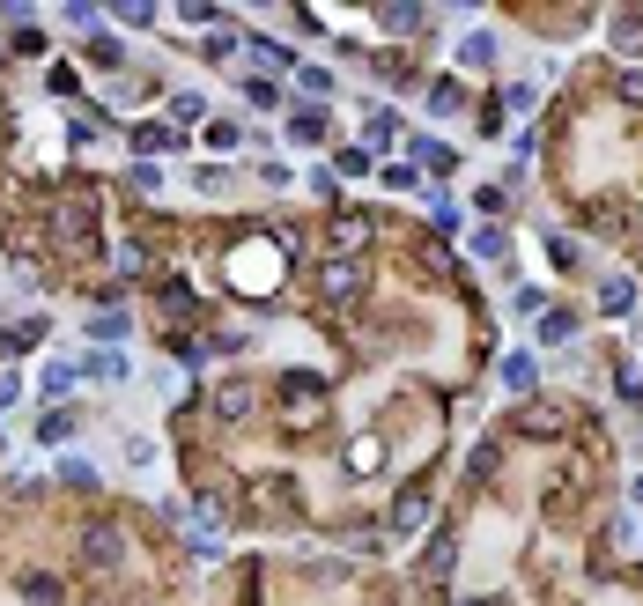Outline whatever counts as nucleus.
<instances>
[{
  "label": "nucleus",
  "mask_w": 643,
  "mask_h": 606,
  "mask_svg": "<svg viewBox=\"0 0 643 606\" xmlns=\"http://www.w3.org/2000/svg\"><path fill=\"white\" fill-rule=\"evenodd\" d=\"M52 244H60V252H97V207L89 200H60L52 207Z\"/></svg>",
  "instance_id": "f257e3e1"
},
{
  "label": "nucleus",
  "mask_w": 643,
  "mask_h": 606,
  "mask_svg": "<svg viewBox=\"0 0 643 606\" xmlns=\"http://www.w3.org/2000/svg\"><path fill=\"white\" fill-rule=\"evenodd\" d=\"M230 281L244 296H267L274 281H281V259H274V244H244V252H230Z\"/></svg>",
  "instance_id": "f03ea898"
},
{
  "label": "nucleus",
  "mask_w": 643,
  "mask_h": 606,
  "mask_svg": "<svg viewBox=\"0 0 643 606\" xmlns=\"http://www.w3.org/2000/svg\"><path fill=\"white\" fill-rule=\"evenodd\" d=\"M82 562H89V570H119V562H126V533L111 518H89L82 525Z\"/></svg>",
  "instance_id": "7ed1b4c3"
},
{
  "label": "nucleus",
  "mask_w": 643,
  "mask_h": 606,
  "mask_svg": "<svg viewBox=\"0 0 643 606\" xmlns=\"http://www.w3.org/2000/svg\"><path fill=\"white\" fill-rule=\"evenodd\" d=\"M281 407H289V422H304V429H311L318 414H326V385H318L311 370H296L289 385H281Z\"/></svg>",
  "instance_id": "20e7f679"
},
{
  "label": "nucleus",
  "mask_w": 643,
  "mask_h": 606,
  "mask_svg": "<svg viewBox=\"0 0 643 606\" xmlns=\"http://www.w3.org/2000/svg\"><path fill=\"white\" fill-rule=\"evenodd\" d=\"M74 385H82V363H74V355H45L37 392H45V400H74Z\"/></svg>",
  "instance_id": "39448f33"
},
{
  "label": "nucleus",
  "mask_w": 643,
  "mask_h": 606,
  "mask_svg": "<svg viewBox=\"0 0 643 606\" xmlns=\"http://www.w3.org/2000/svg\"><path fill=\"white\" fill-rule=\"evenodd\" d=\"M326 237H333V259H355V252L370 244V215H355V207H340Z\"/></svg>",
  "instance_id": "423d86ee"
},
{
  "label": "nucleus",
  "mask_w": 643,
  "mask_h": 606,
  "mask_svg": "<svg viewBox=\"0 0 643 606\" xmlns=\"http://www.w3.org/2000/svg\"><path fill=\"white\" fill-rule=\"evenodd\" d=\"M318 289H326L333 303H348L355 289H363V259H326V267H318Z\"/></svg>",
  "instance_id": "0eeeda50"
},
{
  "label": "nucleus",
  "mask_w": 643,
  "mask_h": 606,
  "mask_svg": "<svg viewBox=\"0 0 643 606\" xmlns=\"http://www.w3.org/2000/svg\"><path fill=\"white\" fill-rule=\"evenodd\" d=\"M252 407H259L252 377H222V385H215V414H222V422H244Z\"/></svg>",
  "instance_id": "6e6552de"
},
{
  "label": "nucleus",
  "mask_w": 643,
  "mask_h": 606,
  "mask_svg": "<svg viewBox=\"0 0 643 606\" xmlns=\"http://www.w3.org/2000/svg\"><path fill=\"white\" fill-rule=\"evenodd\" d=\"M82 377H89V385H126L134 363H126L119 348H89V355H82Z\"/></svg>",
  "instance_id": "1a4fd4ad"
},
{
  "label": "nucleus",
  "mask_w": 643,
  "mask_h": 606,
  "mask_svg": "<svg viewBox=\"0 0 643 606\" xmlns=\"http://www.w3.org/2000/svg\"><path fill=\"white\" fill-rule=\"evenodd\" d=\"M281 126H289L296 148H318V141H326V111H318V104H289V119H281Z\"/></svg>",
  "instance_id": "9d476101"
},
{
  "label": "nucleus",
  "mask_w": 643,
  "mask_h": 606,
  "mask_svg": "<svg viewBox=\"0 0 643 606\" xmlns=\"http://www.w3.org/2000/svg\"><path fill=\"white\" fill-rule=\"evenodd\" d=\"M429 518H437V503H429V496H422V488H407V496H400V503H392V533H422V525H429Z\"/></svg>",
  "instance_id": "9b49d317"
},
{
  "label": "nucleus",
  "mask_w": 643,
  "mask_h": 606,
  "mask_svg": "<svg viewBox=\"0 0 643 606\" xmlns=\"http://www.w3.org/2000/svg\"><path fill=\"white\" fill-rule=\"evenodd\" d=\"M562 429H570V407L562 400H533L525 407V437H562Z\"/></svg>",
  "instance_id": "f8f14e48"
},
{
  "label": "nucleus",
  "mask_w": 643,
  "mask_h": 606,
  "mask_svg": "<svg viewBox=\"0 0 643 606\" xmlns=\"http://www.w3.org/2000/svg\"><path fill=\"white\" fill-rule=\"evenodd\" d=\"M451 570H459V533H437V540L422 547V577H437V584H444Z\"/></svg>",
  "instance_id": "ddd939ff"
},
{
  "label": "nucleus",
  "mask_w": 643,
  "mask_h": 606,
  "mask_svg": "<svg viewBox=\"0 0 643 606\" xmlns=\"http://www.w3.org/2000/svg\"><path fill=\"white\" fill-rule=\"evenodd\" d=\"M244 141H252V126H244V119H207V148H215V156H237Z\"/></svg>",
  "instance_id": "4468645a"
},
{
  "label": "nucleus",
  "mask_w": 643,
  "mask_h": 606,
  "mask_svg": "<svg viewBox=\"0 0 643 606\" xmlns=\"http://www.w3.org/2000/svg\"><path fill=\"white\" fill-rule=\"evenodd\" d=\"M134 156H163V148H178V126H163V119H148V126H134Z\"/></svg>",
  "instance_id": "2eb2a0df"
},
{
  "label": "nucleus",
  "mask_w": 643,
  "mask_h": 606,
  "mask_svg": "<svg viewBox=\"0 0 643 606\" xmlns=\"http://www.w3.org/2000/svg\"><path fill=\"white\" fill-rule=\"evenodd\" d=\"M503 385H510V392H533V385H540V363H533L525 348H510V355H503Z\"/></svg>",
  "instance_id": "dca6fc26"
},
{
  "label": "nucleus",
  "mask_w": 643,
  "mask_h": 606,
  "mask_svg": "<svg viewBox=\"0 0 643 606\" xmlns=\"http://www.w3.org/2000/svg\"><path fill=\"white\" fill-rule=\"evenodd\" d=\"M126 333H134L126 311H97V318H89V340H97V348H111V340H126Z\"/></svg>",
  "instance_id": "f3484780"
},
{
  "label": "nucleus",
  "mask_w": 643,
  "mask_h": 606,
  "mask_svg": "<svg viewBox=\"0 0 643 606\" xmlns=\"http://www.w3.org/2000/svg\"><path fill=\"white\" fill-rule=\"evenodd\" d=\"M614 52H629V60H643V15H614Z\"/></svg>",
  "instance_id": "a211bd4d"
},
{
  "label": "nucleus",
  "mask_w": 643,
  "mask_h": 606,
  "mask_svg": "<svg viewBox=\"0 0 643 606\" xmlns=\"http://www.w3.org/2000/svg\"><path fill=\"white\" fill-rule=\"evenodd\" d=\"M244 97H252L259 111H274V104H281V74H267V67H259V74H244Z\"/></svg>",
  "instance_id": "6ab92c4d"
},
{
  "label": "nucleus",
  "mask_w": 643,
  "mask_h": 606,
  "mask_svg": "<svg viewBox=\"0 0 643 606\" xmlns=\"http://www.w3.org/2000/svg\"><path fill=\"white\" fill-rule=\"evenodd\" d=\"M67 437H74V414H67V407H52L45 422H37V444H45V451H60Z\"/></svg>",
  "instance_id": "aec40b11"
},
{
  "label": "nucleus",
  "mask_w": 643,
  "mask_h": 606,
  "mask_svg": "<svg viewBox=\"0 0 643 606\" xmlns=\"http://www.w3.org/2000/svg\"><path fill=\"white\" fill-rule=\"evenodd\" d=\"M629 303H636V281H621V274H607V281H599V311H629Z\"/></svg>",
  "instance_id": "412c9836"
},
{
  "label": "nucleus",
  "mask_w": 643,
  "mask_h": 606,
  "mask_svg": "<svg viewBox=\"0 0 643 606\" xmlns=\"http://www.w3.org/2000/svg\"><path fill=\"white\" fill-rule=\"evenodd\" d=\"M207 119V97L200 89H178V97H170V126H200Z\"/></svg>",
  "instance_id": "4be33fe9"
},
{
  "label": "nucleus",
  "mask_w": 643,
  "mask_h": 606,
  "mask_svg": "<svg viewBox=\"0 0 643 606\" xmlns=\"http://www.w3.org/2000/svg\"><path fill=\"white\" fill-rule=\"evenodd\" d=\"M429 111H437V119L466 111V89H459V82H429Z\"/></svg>",
  "instance_id": "5701e85b"
},
{
  "label": "nucleus",
  "mask_w": 643,
  "mask_h": 606,
  "mask_svg": "<svg viewBox=\"0 0 643 606\" xmlns=\"http://www.w3.org/2000/svg\"><path fill=\"white\" fill-rule=\"evenodd\" d=\"M23 599L52 606V599H60V577H52V570H23Z\"/></svg>",
  "instance_id": "b1692460"
},
{
  "label": "nucleus",
  "mask_w": 643,
  "mask_h": 606,
  "mask_svg": "<svg viewBox=\"0 0 643 606\" xmlns=\"http://www.w3.org/2000/svg\"><path fill=\"white\" fill-rule=\"evenodd\" d=\"M474 259H488V267H503V259H510V237H503V230H474Z\"/></svg>",
  "instance_id": "393cba45"
},
{
  "label": "nucleus",
  "mask_w": 643,
  "mask_h": 606,
  "mask_svg": "<svg viewBox=\"0 0 643 606\" xmlns=\"http://www.w3.org/2000/svg\"><path fill=\"white\" fill-rule=\"evenodd\" d=\"M459 60H466V67H488V60H496V37H488V30L459 37Z\"/></svg>",
  "instance_id": "a878e982"
},
{
  "label": "nucleus",
  "mask_w": 643,
  "mask_h": 606,
  "mask_svg": "<svg viewBox=\"0 0 643 606\" xmlns=\"http://www.w3.org/2000/svg\"><path fill=\"white\" fill-rule=\"evenodd\" d=\"M377 23H385L392 37H414L422 30V8H377Z\"/></svg>",
  "instance_id": "bb28decb"
},
{
  "label": "nucleus",
  "mask_w": 643,
  "mask_h": 606,
  "mask_svg": "<svg viewBox=\"0 0 643 606\" xmlns=\"http://www.w3.org/2000/svg\"><path fill=\"white\" fill-rule=\"evenodd\" d=\"M156 459H163L156 437H134V444H126V466H134V473H156Z\"/></svg>",
  "instance_id": "cd10ccee"
},
{
  "label": "nucleus",
  "mask_w": 643,
  "mask_h": 606,
  "mask_svg": "<svg viewBox=\"0 0 643 606\" xmlns=\"http://www.w3.org/2000/svg\"><path fill=\"white\" fill-rule=\"evenodd\" d=\"M60 23H67V30H97V23H104V8H89V0H67Z\"/></svg>",
  "instance_id": "c85d7f7f"
},
{
  "label": "nucleus",
  "mask_w": 643,
  "mask_h": 606,
  "mask_svg": "<svg viewBox=\"0 0 643 606\" xmlns=\"http://www.w3.org/2000/svg\"><path fill=\"white\" fill-rule=\"evenodd\" d=\"M185 555H193V562H222V533H215V525L193 533V540H185Z\"/></svg>",
  "instance_id": "c756f323"
},
{
  "label": "nucleus",
  "mask_w": 643,
  "mask_h": 606,
  "mask_svg": "<svg viewBox=\"0 0 643 606\" xmlns=\"http://www.w3.org/2000/svg\"><path fill=\"white\" fill-rule=\"evenodd\" d=\"M60 481H67V488H82V496H89V488H97V466H89V459H60Z\"/></svg>",
  "instance_id": "7c9ffc66"
},
{
  "label": "nucleus",
  "mask_w": 643,
  "mask_h": 606,
  "mask_svg": "<svg viewBox=\"0 0 643 606\" xmlns=\"http://www.w3.org/2000/svg\"><path fill=\"white\" fill-rule=\"evenodd\" d=\"M111 23H126V30H156V8H141V0H126V8H111Z\"/></svg>",
  "instance_id": "2f4dec72"
},
{
  "label": "nucleus",
  "mask_w": 643,
  "mask_h": 606,
  "mask_svg": "<svg viewBox=\"0 0 643 606\" xmlns=\"http://www.w3.org/2000/svg\"><path fill=\"white\" fill-rule=\"evenodd\" d=\"M429 222H437V230H459V200H451V193H429Z\"/></svg>",
  "instance_id": "473e14b6"
},
{
  "label": "nucleus",
  "mask_w": 643,
  "mask_h": 606,
  "mask_svg": "<svg viewBox=\"0 0 643 606\" xmlns=\"http://www.w3.org/2000/svg\"><path fill=\"white\" fill-rule=\"evenodd\" d=\"M296 82H304V97H333V89H340V82H333L326 67H304V74H296Z\"/></svg>",
  "instance_id": "72a5a7b5"
},
{
  "label": "nucleus",
  "mask_w": 643,
  "mask_h": 606,
  "mask_svg": "<svg viewBox=\"0 0 643 606\" xmlns=\"http://www.w3.org/2000/svg\"><path fill=\"white\" fill-rule=\"evenodd\" d=\"M570 333H577L570 311H547V318H540V340H570Z\"/></svg>",
  "instance_id": "f704fd0d"
},
{
  "label": "nucleus",
  "mask_w": 643,
  "mask_h": 606,
  "mask_svg": "<svg viewBox=\"0 0 643 606\" xmlns=\"http://www.w3.org/2000/svg\"><path fill=\"white\" fill-rule=\"evenodd\" d=\"M614 97H621V104H643V67H629V74H614Z\"/></svg>",
  "instance_id": "c9c22d12"
},
{
  "label": "nucleus",
  "mask_w": 643,
  "mask_h": 606,
  "mask_svg": "<svg viewBox=\"0 0 643 606\" xmlns=\"http://www.w3.org/2000/svg\"><path fill=\"white\" fill-rule=\"evenodd\" d=\"M126 178H134V193H163V170H156V163H134Z\"/></svg>",
  "instance_id": "e433bc0d"
},
{
  "label": "nucleus",
  "mask_w": 643,
  "mask_h": 606,
  "mask_svg": "<svg viewBox=\"0 0 643 606\" xmlns=\"http://www.w3.org/2000/svg\"><path fill=\"white\" fill-rule=\"evenodd\" d=\"M111 267H119V274H141L148 259H141V244H119V252H111Z\"/></svg>",
  "instance_id": "4c0bfd02"
},
{
  "label": "nucleus",
  "mask_w": 643,
  "mask_h": 606,
  "mask_svg": "<svg viewBox=\"0 0 643 606\" xmlns=\"http://www.w3.org/2000/svg\"><path fill=\"white\" fill-rule=\"evenodd\" d=\"M15 400H23V377H15V370H0V414H8Z\"/></svg>",
  "instance_id": "58836bf2"
},
{
  "label": "nucleus",
  "mask_w": 643,
  "mask_h": 606,
  "mask_svg": "<svg viewBox=\"0 0 643 606\" xmlns=\"http://www.w3.org/2000/svg\"><path fill=\"white\" fill-rule=\"evenodd\" d=\"M629 496H636V503H643V473H636V481H629Z\"/></svg>",
  "instance_id": "ea45409f"
},
{
  "label": "nucleus",
  "mask_w": 643,
  "mask_h": 606,
  "mask_svg": "<svg viewBox=\"0 0 643 606\" xmlns=\"http://www.w3.org/2000/svg\"><path fill=\"white\" fill-rule=\"evenodd\" d=\"M459 606H496V599H459Z\"/></svg>",
  "instance_id": "a19ab883"
},
{
  "label": "nucleus",
  "mask_w": 643,
  "mask_h": 606,
  "mask_svg": "<svg viewBox=\"0 0 643 606\" xmlns=\"http://www.w3.org/2000/svg\"><path fill=\"white\" fill-rule=\"evenodd\" d=\"M636 252H643V237H636Z\"/></svg>",
  "instance_id": "79ce46f5"
}]
</instances>
